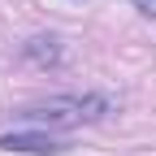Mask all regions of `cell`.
Here are the masks:
<instances>
[{
  "label": "cell",
  "mask_w": 156,
  "mask_h": 156,
  "mask_svg": "<svg viewBox=\"0 0 156 156\" xmlns=\"http://www.w3.org/2000/svg\"><path fill=\"white\" fill-rule=\"evenodd\" d=\"M134 9L147 13V17H156V0H134Z\"/></svg>",
  "instance_id": "4"
},
{
  "label": "cell",
  "mask_w": 156,
  "mask_h": 156,
  "mask_svg": "<svg viewBox=\"0 0 156 156\" xmlns=\"http://www.w3.org/2000/svg\"><path fill=\"white\" fill-rule=\"evenodd\" d=\"M108 108H113L108 95H61V100H44V104L17 108V117L35 122V126H78V122H100Z\"/></svg>",
  "instance_id": "1"
},
{
  "label": "cell",
  "mask_w": 156,
  "mask_h": 156,
  "mask_svg": "<svg viewBox=\"0 0 156 156\" xmlns=\"http://www.w3.org/2000/svg\"><path fill=\"white\" fill-rule=\"evenodd\" d=\"M26 56L39 61V65H56V61H61V48H56L52 35H35L30 44H26Z\"/></svg>",
  "instance_id": "3"
},
{
  "label": "cell",
  "mask_w": 156,
  "mask_h": 156,
  "mask_svg": "<svg viewBox=\"0 0 156 156\" xmlns=\"http://www.w3.org/2000/svg\"><path fill=\"white\" fill-rule=\"evenodd\" d=\"M0 147H5V152H26V156H61V152H65L61 139H52V134H35V130L0 134Z\"/></svg>",
  "instance_id": "2"
}]
</instances>
